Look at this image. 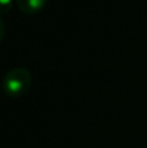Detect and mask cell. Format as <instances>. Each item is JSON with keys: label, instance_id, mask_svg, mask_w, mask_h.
Listing matches in <instances>:
<instances>
[{"label": "cell", "instance_id": "cell-1", "mask_svg": "<svg viewBox=\"0 0 147 148\" xmlns=\"http://www.w3.org/2000/svg\"><path fill=\"white\" fill-rule=\"evenodd\" d=\"M33 83V75L26 68L18 66L10 69L4 75L1 82V90L7 96L21 97L27 94Z\"/></svg>", "mask_w": 147, "mask_h": 148}, {"label": "cell", "instance_id": "cell-2", "mask_svg": "<svg viewBox=\"0 0 147 148\" xmlns=\"http://www.w3.org/2000/svg\"><path fill=\"white\" fill-rule=\"evenodd\" d=\"M47 0H16L18 9L25 14H35L44 8Z\"/></svg>", "mask_w": 147, "mask_h": 148}, {"label": "cell", "instance_id": "cell-3", "mask_svg": "<svg viewBox=\"0 0 147 148\" xmlns=\"http://www.w3.org/2000/svg\"><path fill=\"white\" fill-rule=\"evenodd\" d=\"M13 0H0V16H4L10 12Z\"/></svg>", "mask_w": 147, "mask_h": 148}, {"label": "cell", "instance_id": "cell-4", "mask_svg": "<svg viewBox=\"0 0 147 148\" xmlns=\"http://www.w3.org/2000/svg\"><path fill=\"white\" fill-rule=\"evenodd\" d=\"M4 34H5V25L1 21V18H0V42H1L3 38H4Z\"/></svg>", "mask_w": 147, "mask_h": 148}]
</instances>
